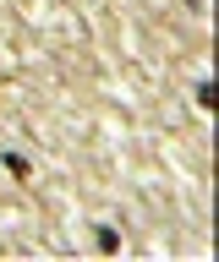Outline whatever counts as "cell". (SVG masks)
<instances>
[{
    "label": "cell",
    "mask_w": 219,
    "mask_h": 262,
    "mask_svg": "<svg viewBox=\"0 0 219 262\" xmlns=\"http://www.w3.org/2000/svg\"><path fill=\"white\" fill-rule=\"evenodd\" d=\"M93 241H99L104 257H115V251H121V229L115 224H99V229H93Z\"/></svg>",
    "instance_id": "obj_1"
},
{
    "label": "cell",
    "mask_w": 219,
    "mask_h": 262,
    "mask_svg": "<svg viewBox=\"0 0 219 262\" xmlns=\"http://www.w3.org/2000/svg\"><path fill=\"white\" fill-rule=\"evenodd\" d=\"M192 93H197V110H208V115H214V104H219V82H214V77H203Z\"/></svg>",
    "instance_id": "obj_2"
},
{
    "label": "cell",
    "mask_w": 219,
    "mask_h": 262,
    "mask_svg": "<svg viewBox=\"0 0 219 262\" xmlns=\"http://www.w3.org/2000/svg\"><path fill=\"white\" fill-rule=\"evenodd\" d=\"M0 164H6V169H11V175H17V180H28V175H33V164L22 159V153H6V159H0Z\"/></svg>",
    "instance_id": "obj_3"
}]
</instances>
